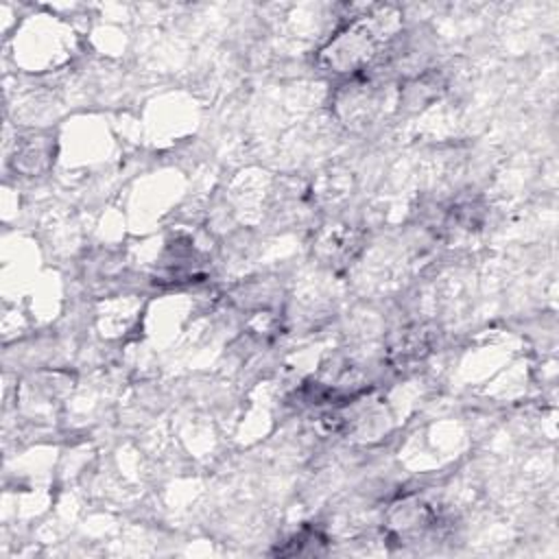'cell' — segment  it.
I'll return each instance as SVG.
<instances>
[{"mask_svg":"<svg viewBox=\"0 0 559 559\" xmlns=\"http://www.w3.org/2000/svg\"><path fill=\"white\" fill-rule=\"evenodd\" d=\"M400 13L391 7H378L367 15L354 17L343 31H338L330 44L321 50V59L334 72H358L397 31Z\"/></svg>","mask_w":559,"mask_h":559,"instance_id":"6da1fadb","label":"cell"}]
</instances>
